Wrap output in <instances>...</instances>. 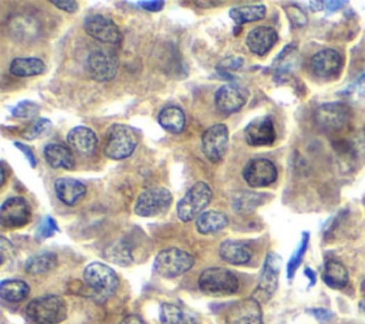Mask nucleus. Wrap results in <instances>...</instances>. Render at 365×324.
I'll use <instances>...</instances> for the list:
<instances>
[{"instance_id": "obj_36", "label": "nucleus", "mask_w": 365, "mask_h": 324, "mask_svg": "<svg viewBox=\"0 0 365 324\" xmlns=\"http://www.w3.org/2000/svg\"><path fill=\"white\" fill-rule=\"evenodd\" d=\"M39 110H40V106L38 103L30 102V101H23L12 109V116L17 117V119H31L39 113Z\"/></svg>"}, {"instance_id": "obj_43", "label": "nucleus", "mask_w": 365, "mask_h": 324, "mask_svg": "<svg viewBox=\"0 0 365 324\" xmlns=\"http://www.w3.org/2000/svg\"><path fill=\"white\" fill-rule=\"evenodd\" d=\"M310 313L320 321H328L334 317L333 313L325 309H313V310H310Z\"/></svg>"}, {"instance_id": "obj_28", "label": "nucleus", "mask_w": 365, "mask_h": 324, "mask_svg": "<svg viewBox=\"0 0 365 324\" xmlns=\"http://www.w3.org/2000/svg\"><path fill=\"white\" fill-rule=\"evenodd\" d=\"M57 265H59V258L54 253L43 251L29 257L24 265V269L30 276H42L56 269Z\"/></svg>"}, {"instance_id": "obj_10", "label": "nucleus", "mask_w": 365, "mask_h": 324, "mask_svg": "<svg viewBox=\"0 0 365 324\" xmlns=\"http://www.w3.org/2000/svg\"><path fill=\"white\" fill-rule=\"evenodd\" d=\"M281 269V257L277 253L270 251L265 257L261 274L258 279L255 296H260L264 302H267L273 297L278 287V276Z\"/></svg>"}, {"instance_id": "obj_16", "label": "nucleus", "mask_w": 365, "mask_h": 324, "mask_svg": "<svg viewBox=\"0 0 365 324\" xmlns=\"http://www.w3.org/2000/svg\"><path fill=\"white\" fill-rule=\"evenodd\" d=\"M84 30L89 36L105 43H119L123 36L119 26L103 15H91L84 19Z\"/></svg>"}, {"instance_id": "obj_17", "label": "nucleus", "mask_w": 365, "mask_h": 324, "mask_svg": "<svg viewBox=\"0 0 365 324\" xmlns=\"http://www.w3.org/2000/svg\"><path fill=\"white\" fill-rule=\"evenodd\" d=\"M244 138L253 147L271 146L276 142V127L273 119L269 116L254 119L247 124Z\"/></svg>"}, {"instance_id": "obj_7", "label": "nucleus", "mask_w": 365, "mask_h": 324, "mask_svg": "<svg viewBox=\"0 0 365 324\" xmlns=\"http://www.w3.org/2000/svg\"><path fill=\"white\" fill-rule=\"evenodd\" d=\"M173 202V194L165 187L146 189L135 203V213L140 217H154L167 212Z\"/></svg>"}, {"instance_id": "obj_41", "label": "nucleus", "mask_w": 365, "mask_h": 324, "mask_svg": "<svg viewBox=\"0 0 365 324\" xmlns=\"http://www.w3.org/2000/svg\"><path fill=\"white\" fill-rule=\"evenodd\" d=\"M52 3L56 8L64 10V12H69V13H75L79 9V3L75 2V0H69V2H66V0H53Z\"/></svg>"}, {"instance_id": "obj_14", "label": "nucleus", "mask_w": 365, "mask_h": 324, "mask_svg": "<svg viewBox=\"0 0 365 324\" xmlns=\"http://www.w3.org/2000/svg\"><path fill=\"white\" fill-rule=\"evenodd\" d=\"M344 66V59L340 52L334 49H324L317 52L311 60V72L320 79H333L337 78Z\"/></svg>"}, {"instance_id": "obj_2", "label": "nucleus", "mask_w": 365, "mask_h": 324, "mask_svg": "<svg viewBox=\"0 0 365 324\" xmlns=\"http://www.w3.org/2000/svg\"><path fill=\"white\" fill-rule=\"evenodd\" d=\"M194 257L181 249L170 247L161 250L153 263L154 272L165 279H174L187 273L194 266Z\"/></svg>"}, {"instance_id": "obj_50", "label": "nucleus", "mask_w": 365, "mask_h": 324, "mask_svg": "<svg viewBox=\"0 0 365 324\" xmlns=\"http://www.w3.org/2000/svg\"><path fill=\"white\" fill-rule=\"evenodd\" d=\"M5 182H6V170H5V166H2V183H0V186H5Z\"/></svg>"}, {"instance_id": "obj_29", "label": "nucleus", "mask_w": 365, "mask_h": 324, "mask_svg": "<svg viewBox=\"0 0 365 324\" xmlns=\"http://www.w3.org/2000/svg\"><path fill=\"white\" fill-rule=\"evenodd\" d=\"M9 71L16 78H31L42 75L46 71V64L36 57H17L12 60Z\"/></svg>"}, {"instance_id": "obj_25", "label": "nucleus", "mask_w": 365, "mask_h": 324, "mask_svg": "<svg viewBox=\"0 0 365 324\" xmlns=\"http://www.w3.org/2000/svg\"><path fill=\"white\" fill-rule=\"evenodd\" d=\"M322 280L324 283L336 290L345 288L350 281V274L347 267L334 258H329L324 265V272H322Z\"/></svg>"}, {"instance_id": "obj_40", "label": "nucleus", "mask_w": 365, "mask_h": 324, "mask_svg": "<svg viewBox=\"0 0 365 324\" xmlns=\"http://www.w3.org/2000/svg\"><path fill=\"white\" fill-rule=\"evenodd\" d=\"M13 145H15V146H16V147H17V149L24 154V157H26L27 161H29L30 168L35 169V168H36V157H35V153H33V150H31L29 146L20 143V142H15Z\"/></svg>"}, {"instance_id": "obj_12", "label": "nucleus", "mask_w": 365, "mask_h": 324, "mask_svg": "<svg viewBox=\"0 0 365 324\" xmlns=\"http://www.w3.org/2000/svg\"><path fill=\"white\" fill-rule=\"evenodd\" d=\"M87 71L93 80L109 82L119 72V59L110 52L94 50L87 57Z\"/></svg>"}, {"instance_id": "obj_21", "label": "nucleus", "mask_w": 365, "mask_h": 324, "mask_svg": "<svg viewBox=\"0 0 365 324\" xmlns=\"http://www.w3.org/2000/svg\"><path fill=\"white\" fill-rule=\"evenodd\" d=\"M43 153L46 163L53 169L73 170L76 166V160L70 147L63 143H49L46 145Z\"/></svg>"}, {"instance_id": "obj_15", "label": "nucleus", "mask_w": 365, "mask_h": 324, "mask_svg": "<svg viewBox=\"0 0 365 324\" xmlns=\"http://www.w3.org/2000/svg\"><path fill=\"white\" fill-rule=\"evenodd\" d=\"M31 209L26 199L15 196L3 202L0 207V223L5 229H19L30 221Z\"/></svg>"}, {"instance_id": "obj_22", "label": "nucleus", "mask_w": 365, "mask_h": 324, "mask_svg": "<svg viewBox=\"0 0 365 324\" xmlns=\"http://www.w3.org/2000/svg\"><path fill=\"white\" fill-rule=\"evenodd\" d=\"M68 143L79 154L91 156V154H94V152L97 149L98 140L91 128H89L86 126H77V127H73L72 131L68 133Z\"/></svg>"}, {"instance_id": "obj_49", "label": "nucleus", "mask_w": 365, "mask_h": 324, "mask_svg": "<svg viewBox=\"0 0 365 324\" xmlns=\"http://www.w3.org/2000/svg\"><path fill=\"white\" fill-rule=\"evenodd\" d=\"M358 307H359V310L365 314V281H364V284H362V299L359 300Z\"/></svg>"}, {"instance_id": "obj_1", "label": "nucleus", "mask_w": 365, "mask_h": 324, "mask_svg": "<svg viewBox=\"0 0 365 324\" xmlns=\"http://www.w3.org/2000/svg\"><path fill=\"white\" fill-rule=\"evenodd\" d=\"M26 313L31 321L38 324H59L68 317V306L60 296L47 295L31 300Z\"/></svg>"}, {"instance_id": "obj_46", "label": "nucleus", "mask_w": 365, "mask_h": 324, "mask_svg": "<svg viewBox=\"0 0 365 324\" xmlns=\"http://www.w3.org/2000/svg\"><path fill=\"white\" fill-rule=\"evenodd\" d=\"M345 6V2H325V10L328 12H336Z\"/></svg>"}, {"instance_id": "obj_34", "label": "nucleus", "mask_w": 365, "mask_h": 324, "mask_svg": "<svg viewBox=\"0 0 365 324\" xmlns=\"http://www.w3.org/2000/svg\"><path fill=\"white\" fill-rule=\"evenodd\" d=\"M50 131H52V122L49 119L40 117L36 122H33V124L23 133V139L36 140L46 136Z\"/></svg>"}, {"instance_id": "obj_23", "label": "nucleus", "mask_w": 365, "mask_h": 324, "mask_svg": "<svg viewBox=\"0 0 365 324\" xmlns=\"http://www.w3.org/2000/svg\"><path fill=\"white\" fill-rule=\"evenodd\" d=\"M218 254L225 263L234 266L247 265L253 257V251L247 244L234 240H225L224 243H221Z\"/></svg>"}, {"instance_id": "obj_45", "label": "nucleus", "mask_w": 365, "mask_h": 324, "mask_svg": "<svg viewBox=\"0 0 365 324\" xmlns=\"http://www.w3.org/2000/svg\"><path fill=\"white\" fill-rule=\"evenodd\" d=\"M120 324H146L139 316H135V314H131V316H127L124 317Z\"/></svg>"}, {"instance_id": "obj_35", "label": "nucleus", "mask_w": 365, "mask_h": 324, "mask_svg": "<svg viewBox=\"0 0 365 324\" xmlns=\"http://www.w3.org/2000/svg\"><path fill=\"white\" fill-rule=\"evenodd\" d=\"M243 66H244V59L243 57L231 56V57H227L223 61H220V64L217 66V71H218L220 75H223L225 79H228V78H233V76H231V73L241 71Z\"/></svg>"}, {"instance_id": "obj_9", "label": "nucleus", "mask_w": 365, "mask_h": 324, "mask_svg": "<svg viewBox=\"0 0 365 324\" xmlns=\"http://www.w3.org/2000/svg\"><path fill=\"white\" fill-rule=\"evenodd\" d=\"M314 120L324 132L341 131L350 120V108L341 102L321 105L314 113Z\"/></svg>"}, {"instance_id": "obj_44", "label": "nucleus", "mask_w": 365, "mask_h": 324, "mask_svg": "<svg viewBox=\"0 0 365 324\" xmlns=\"http://www.w3.org/2000/svg\"><path fill=\"white\" fill-rule=\"evenodd\" d=\"M137 5L149 12H160L164 8V2H137Z\"/></svg>"}, {"instance_id": "obj_32", "label": "nucleus", "mask_w": 365, "mask_h": 324, "mask_svg": "<svg viewBox=\"0 0 365 324\" xmlns=\"http://www.w3.org/2000/svg\"><path fill=\"white\" fill-rule=\"evenodd\" d=\"M265 16L264 5H253V6H240L233 8L230 10V17L237 24H246L251 22H258Z\"/></svg>"}, {"instance_id": "obj_37", "label": "nucleus", "mask_w": 365, "mask_h": 324, "mask_svg": "<svg viewBox=\"0 0 365 324\" xmlns=\"http://www.w3.org/2000/svg\"><path fill=\"white\" fill-rule=\"evenodd\" d=\"M109 257H110L112 262L123 265V266L124 265H130L133 262L130 249H128V246L126 243H119L114 247H112V250L109 253Z\"/></svg>"}, {"instance_id": "obj_5", "label": "nucleus", "mask_w": 365, "mask_h": 324, "mask_svg": "<svg viewBox=\"0 0 365 324\" xmlns=\"http://www.w3.org/2000/svg\"><path fill=\"white\" fill-rule=\"evenodd\" d=\"M211 199H213L211 187L204 182H197L194 186H191L187 190L184 198L177 205L179 219L184 223L197 219L202 213H204Z\"/></svg>"}, {"instance_id": "obj_30", "label": "nucleus", "mask_w": 365, "mask_h": 324, "mask_svg": "<svg viewBox=\"0 0 365 324\" xmlns=\"http://www.w3.org/2000/svg\"><path fill=\"white\" fill-rule=\"evenodd\" d=\"M297 57H298V50L294 45H288L287 47L283 49V52L273 61V71L276 79L285 78L294 71Z\"/></svg>"}, {"instance_id": "obj_24", "label": "nucleus", "mask_w": 365, "mask_h": 324, "mask_svg": "<svg viewBox=\"0 0 365 324\" xmlns=\"http://www.w3.org/2000/svg\"><path fill=\"white\" fill-rule=\"evenodd\" d=\"M160 321L163 324H200V318L197 314L174 303L161 304Z\"/></svg>"}, {"instance_id": "obj_47", "label": "nucleus", "mask_w": 365, "mask_h": 324, "mask_svg": "<svg viewBox=\"0 0 365 324\" xmlns=\"http://www.w3.org/2000/svg\"><path fill=\"white\" fill-rule=\"evenodd\" d=\"M310 6L313 12H320L325 9V2H310Z\"/></svg>"}, {"instance_id": "obj_27", "label": "nucleus", "mask_w": 365, "mask_h": 324, "mask_svg": "<svg viewBox=\"0 0 365 324\" xmlns=\"http://www.w3.org/2000/svg\"><path fill=\"white\" fill-rule=\"evenodd\" d=\"M157 120H158V124L164 128V131L172 133V135L183 133L184 127H186V115L177 106L164 108L158 113Z\"/></svg>"}, {"instance_id": "obj_26", "label": "nucleus", "mask_w": 365, "mask_h": 324, "mask_svg": "<svg viewBox=\"0 0 365 324\" xmlns=\"http://www.w3.org/2000/svg\"><path fill=\"white\" fill-rule=\"evenodd\" d=\"M228 226V217L223 212L207 210L195 219V229L202 235H213L221 232Z\"/></svg>"}, {"instance_id": "obj_18", "label": "nucleus", "mask_w": 365, "mask_h": 324, "mask_svg": "<svg viewBox=\"0 0 365 324\" xmlns=\"http://www.w3.org/2000/svg\"><path fill=\"white\" fill-rule=\"evenodd\" d=\"M54 191L57 199L66 206H76L86 196V186L72 177H60L54 182Z\"/></svg>"}, {"instance_id": "obj_31", "label": "nucleus", "mask_w": 365, "mask_h": 324, "mask_svg": "<svg viewBox=\"0 0 365 324\" xmlns=\"http://www.w3.org/2000/svg\"><path fill=\"white\" fill-rule=\"evenodd\" d=\"M30 293V287L23 280H3L0 284V296L10 303H19L24 300Z\"/></svg>"}, {"instance_id": "obj_42", "label": "nucleus", "mask_w": 365, "mask_h": 324, "mask_svg": "<svg viewBox=\"0 0 365 324\" xmlns=\"http://www.w3.org/2000/svg\"><path fill=\"white\" fill-rule=\"evenodd\" d=\"M347 91L350 93V91H354L357 96H364L365 94V73L364 75H361L352 84H350L348 86V89H347Z\"/></svg>"}, {"instance_id": "obj_3", "label": "nucleus", "mask_w": 365, "mask_h": 324, "mask_svg": "<svg viewBox=\"0 0 365 324\" xmlns=\"http://www.w3.org/2000/svg\"><path fill=\"white\" fill-rule=\"evenodd\" d=\"M237 276L223 267L206 269L198 277V287L206 295L230 296L239 291Z\"/></svg>"}, {"instance_id": "obj_39", "label": "nucleus", "mask_w": 365, "mask_h": 324, "mask_svg": "<svg viewBox=\"0 0 365 324\" xmlns=\"http://www.w3.org/2000/svg\"><path fill=\"white\" fill-rule=\"evenodd\" d=\"M56 232H59V228L56 221L53 220L52 216H46L39 228V233L42 237H52Z\"/></svg>"}, {"instance_id": "obj_8", "label": "nucleus", "mask_w": 365, "mask_h": 324, "mask_svg": "<svg viewBox=\"0 0 365 324\" xmlns=\"http://www.w3.org/2000/svg\"><path fill=\"white\" fill-rule=\"evenodd\" d=\"M230 147V133L225 124H214L209 127L202 136V152L211 161L220 163Z\"/></svg>"}, {"instance_id": "obj_48", "label": "nucleus", "mask_w": 365, "mask_h": 324, "mask_svg": "<svg viewBox=\"0 0 365 324\" xmlns=\"http://www.w3.org/2000/svg\"><path fill=\"white\" fill-rule=\"evenodd\" d=\"M304 273L310 279V286H314L315 284V273L311 269H308V267L304 270Z\"/></svg>"}, {"instance_id": "obj_19", "label": "nucleus", "mask_w": 365, "mask_h": 324, "mask_svg": "<svg viewBox=\"0 0 365 324\" xmlns=\"http://www.w3.org/2000/svg\"><path fill=\"white\" fill-rule=\"evenodd\" d=\"M278 35L270 26H260L247 35V46L257 56H265L277 43Z\"/></svg>"}, {"instance_id": "obj_38", "label": "nucleus", "mask_w": 365, "mask_h": 324, "mask_svg": "<svg viewBox=\"0 0 365 324\" xmlns=\"http://www.w3.org/2000/svg\"><path fill=\"white\" fill-rule=\"evenodd\" d=\"M285 10H287L288 17H290V20H291V23H292L294 26L303 27V26L307 24V22H308V20H307V16H306V13H304L300 8H298V6L285 8Z\"/></svg>"}, {"instance_id": "obj_4", "label": "nucleus", "mask_w": 365, "mask_h": 324, "mask_svg": "<svg viewBox=\"0 0 365 324\" xmlns=\"http://www.w3.org/2000/svg\"><path fill=\"white\" fill-rule=\"evenodd\" d=\"M137 145L139 138L135 128L126 124H114L110 127L105 142V154L112 160H123L133 154Z\"/></svg>"}, {"instance_id": "obj_11", "label": "nucleus", "mask_w": 365, "mask_h": 324, "mask_svg": "<svg viewBox=\"0 0 365 324\" xmlns=\"http://www.w3.org/2000/svg\"><path fill=\"white\" fill-rule=\"evenodd\" d=\"M248 99V91L237 84V83H227L221 86L214 96V103L218 112L223 115H233L244 108Z\"/></svg>"}, {"instance_id": "obj_13", "label": "nucleus", "mask_w": 365, "mask_h": 324, "mask_svg": "<svg viewBox=\"0 0 365 324\" xmlns=\"http://www.w3.org/2000/svg\"><path fill=\"white\" fill-rule=\"evenodd\" d=\"M277 168L269 159H253L246 165L243 177L250 187H267L277 180Z\"/></svg>"}, {"instance_id": "obj_33", "label": "nucleus", "mask_w": 365, "mask_h": 324, "mask_svg": "<svg viewBox=\"0 0 365 324\" xmlns=\"http://www.w3.org/2000/svg\"><path fill=\"white\" fill-rule=\"evenodd\" d=\"M308 242H310V233L304 232L300 246L297 247V250L294 251V254L291 256L290 262H288V265H287V276H288L290 280L294 277V273L297 272L298 267H300V265H301V262H303V257H304V254H306V251H307V247H308Z\"/></svg>"}, {"instance_id": "obj_20", "label": "nucleus", "mask_w": 365, "mask_h": 324, "mask_svg": "<svg viewBox=\"0 0 365 324\" xmlns=\"http://www.w3.org/2000/svg\"><path fill=\"white\" fill-rule=\"evenodd\" d=\"M227 321L228 324H264L260 302L247 299L237 303L230 310Z\"/></svg>"}, {"instance_id": "obj_6", "label": "nucleus", "mask_w": 365, "mask_h": 324, "mask_svg": "<svg viewBox=\"0 0 365 324\" xmlns=\"http://www.w3.org/2000/svg\"><path fill=\"white\" fill-rule=\"evenodd\" d=\"M83 279L87 287L94 291V295L103 299L113 296L120 286L117 273L110 266L98 262L86 266Z\"/></svg>"}]
</instances>
